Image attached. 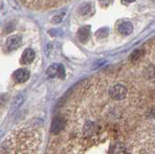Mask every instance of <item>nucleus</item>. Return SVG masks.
Masks as SVG:
<instances>
[{"label":"nucleus","instance_id":"10","mask_svg":"<svg viewBox=\"0 0 155 154\" xmlns=\"http://www.w3.org/2000/svg\"><path fill=\"white\" fill-rule=\"evenodd\" d=\"M126 152V147L123 143H117L114 144L113 148V154H125Z\"/></svg>","mask_w":155,"mask_h":154},{"label":"nucleus","instance_id":"8","mask_svg":"<svg viewBox=\"0 0 155 154\" xmlns=\"http://www.w3.org/2000/svg\"><path fill=\"white\" fill-rule=\"evenodd\" d=\"M89 32H90V28L89 26H84L81 27L79 30V33H78V37L81 42H84L88 39L89 36Z\"/></svg>","mask_w":155,"mask_h":154},{"label":"nucleus","instance_id":"15","mask_svg":"<svg viewBox=\"0 0 155 154\" xmlns=\"http://www.w3.org/2000/svg\"><path fill=\"white\" fill-rule=\"evenodd\" d=\"M105 30L106 29H101L100 31H98L96 33V35L98 36V37H101V38H104V37H106L107 36V34H108V32H105Z\"/></svg>","mask_w":155,"mask_h":154},{"label":"nucleus","instance_id":"18","mask_svg":"<svg viewBox=\"0 0 155 154\" xmlns=\"http://www.w3.org/2000/svg\"><path fill=\"white\" fill-rule=\"evenodd\" d=\"M153 1H155V0H153Z\"/></svg>","mask_w":155,"mask_h":154},{"label":"nucleus","instance_id":"2","mask_svg":"<svg viewBox=\"0 0 155 154\" xmlns=\"http://www.w3.org/2000/svg\"><path fill=\"white\" fill-rule=\"evenodd\" d=\"M23 6L34 11H47L61 7L72 0H18Z\"/></svg>","mask_w":155,"mask_h":154},{"label":"nucleus","instance_id":"13","mask_svg":"<svg viewBox=\"0 0 155 154\" xmlns=\"http://www.w3.org/2000/svg\"><path fill=\"white\" fill-rule=\"evenodd\" d=\"M57 76L59 77L60 79H63L65 76V70H64V67L62 65L58 66V71H57Z\"/></svg>","mask_w":155,"mask_h":154},{"label":"nucleus","instance_id":"14","mask_svg":"<svg viewBox=\"0 0 155 154\" xmlns=\"http://www.w3.org/2000/svg\"><path fill=\"white\" fill-rule=\"evenodd\" d=\"M63 16H64V13H62V14H59V15L54 16V17L52 18V22H53V23H59V22L62 21Z\"/></svg>","mask_w":155,"mask_h":154},{"label":"nucleus","instance_id":"7","mask_svg":"<svg viewBox=\"0 0 155 154\" xmlns=\"http://www.w3.org/2000/svg\"><path fill=\"white\" fill-rule=\"evenodd\" d=\"M118 31L120 34H122L124 36H127V35H130L131 33L133 31V25L131 22H123L121 23V25L118 26Z\"/></svg>","mask_w":155,"mask_h":154},{"label":"nucleus","instance_id":"6","mask_svg":"<svg viewBox=\"0 0 155 154\" xmlns=\"http://www.w3.org/2000/svg\"><path fill=\"white\" fill-rule=\"evenodd\" d=\"M35 58V52L32 49H26L21 55V62L22 64H29Z\"/></svg>","mask_w":155,"mask_h":154},{"label":"nucleus","instance_id":"4","mask_svg":"<svg viewBox=\"0 0 155 154\" xmlns=\"http://www.w3.org/2000/svg\"><path fill=\"white\" fill-rule=\"evenodd\" d=\"M21 43V37L18 35H14V36H11L8 38L6 43H5V46H6L8 51H14L19 47Z\"/></svg>","mask_w":155,"mask_h":154},{"label":"nucleus","instance_id":"11","mask_svg":"<svg viewBox=\"0 0 155 154\" xmlns=\"http://www.w3.org/2000/svg\"><path fill=\"white\" fill-rule=\"evenodd\" d=\"M58 64H53L51 65V67H48V69L47 71L48 75L51 77V78H53V77H55L57 75V71H58Z\"/></svg>","mask_w":155,"mask_h":154},{"label":"nucleus","instance_id":"9","mask_svg":"<svg viewBox=\"0 0 155 154\" xmlns=\"http://www.w3.org/2000/svg\"><path fill=\"white\" fill-rule=\"evenodd\" d=\"M144 54V51L143 50H137L134 52H132V54L130 55V61L135 63V62L139 61Z\"/></svg>","mask_w":155,"mask_h":154},{"label":"nucleus","instance_id":"5","mask_svg":"<svg viewBox=\"0 0 155 154\" xmlns=\"http://www.w3.org/2000/svg\"><path fill=\"white\" fill-rule=\"evenodd\" d=\"M29 72L26 69H19L18 71H16L13 75V78L15 79V80L18 81V83L21 84L26 81L29 79Z\"/></svg>","mask_w":155,"mask_h":154},{"label":"nucleus","instance_id":"1","mask_svg":"<svg viewBox=\"0 0 155 154\" xmlns=\"http://www.w3.org/2000/svg\"><path fill=\"white\" fill-rule=\"evenodd\" d=\"M39 125L26 122L13 130L0 146V154H39L43 142Z\"/></svg>","mask_w":155,"mask_h":154},{"label":"nucleus","instance_id":"3","mask_svg":"<svg viewBox=\"0 0 155 154\" xmlns=\"http://www.w3.org/2000/svg\"><path fill=\"white\" fill-rule=\"evenodd\" d=\"M109 94L114 100H122L127 95V89L122 84H115L110 88Z\"/></svg>","mask_w":155,"mask_h":154},{"label":"nucleus","instance_id":"17","mask_svg":"<svg viewBox=\"0 0 155 154\" xmlns=\"http://www.w3.org/2000/svg\"><path fill=\"white\" fill-rule=\"evenodd\" d=\"M100 1H106V0H100Z\"/></svg>","mask_w":155,"mask_h":154},{"label":"nucleus","instance_id":"16","mask_svg":"<svg viewBox=\"0 0 155 154\" xmlns=\"http://www.w3.org/2000/svg\"><path fill=\"white\" fill-rule=\"evenodd\" d=\"M123 2H125V3H131V2H134V1H136V0H122Z\"/></svg>","mask_w":155,"mask_h":154},{"label":"nucleus","instance_id":"12","mask_svg":"<svg viewBox=\"0 0 155 154\" xmlns=\"http://www.w3.org/2000/svg\"><path fill=\"white\" fill-rule=\"evenodd\" d=\"M89 9H90V4L85 3V4H84V5H81V7L80 9V12H81V15H85V14L89 11Z\"/></svg>","mask_w":155,"mask_h":154}]
</instances>
